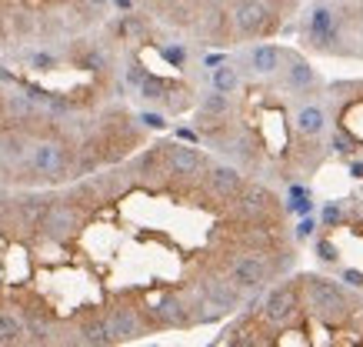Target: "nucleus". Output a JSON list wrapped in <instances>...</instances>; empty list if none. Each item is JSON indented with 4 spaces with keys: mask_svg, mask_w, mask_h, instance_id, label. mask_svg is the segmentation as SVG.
Listing matches in <instances>:
<instances>
[{
    "mask_svg": "<svg viewBox=\"0 0 363 347\" xmlns=\"http://www.w3.org/2000/svg\"><path fill=\"white\" fill-rule=\"evenodd\" d=\"M237 77L200 90L194 134L247 177L297 194L330 164L327 77L300 47L257 40L233 47Z\"/></svg>",
    "mask_w": 363,
    "mask_h": 347,
    "instance_id": "obj_1",
    "label": "nucleus"
},
{
    "mask_svg": "<svg viewBox=\"0 0 363 347\" xmlns=\"http://www.w3.org/2000/svg\"><path fill=\"white\" fill-rule=\"evenodd\" d=\"M360 180H363V177H360Z\"/></svg>",
    "mask_w": 363,
    "mask_h": 347,
    "instance_id": "obj_6",
    "label": "nucleus"
},
{
    "mask_svg": "<svg viewBox=\"0 0 363 347\" xmlns=\"http://www.w3.org/2000/svg\"><path fill=\"white\" fill-rule=\"evenodd\" d=\"M327 123L330 160L350 164L353 177H363V77L327 80Z\"/></svg>",
    "mask_w": 363,
    "mask_h": 347,
    "instance_id": "obj_5",
    "label": "nucleus"
},
{
    "mask_svg": "<svg viewBox=\"0 0 363 347\" xmlns=\"http://www.w3.org/2000/svg\"><path fill=\"white\" fill-rule=\"evenodd\" d=\"M294 34L307 57L363 60V0H303Z\"/></svg>",
    "mask_w": 363,
    "mask_h": 347,
    "instance_id": "obj_4",
    "label": "nucleus"
},
{
    "mask_svg": "<svg viewBox=\"0 0 363 347\" xmlns=\"http://www.w3.org/2000/svg\"><path fill=\"white\" fill-rule=\"evenodd\" d=\"M217 344L230 347H363V287L297 264L253 294Z\"/></svg>",
    "mask_w": 363,
    "mask_h": 347,
    "instance_id": "obj_2",
    "label": "nucleus"
},
{
    "mask_svg": "<svg viewBox=\"0 0 363 347\" xmlns=\"http://www.w3.org/2000/svg\"><path fill=\"white\" fill-rule=\"evenodd\" d=\"M154 23L207 50L280 40L294 31L303 0H130Z\"/></svg>",
    "mask_w": 363,
    "mask_h": 347,
    "instance_id": "obj_3",
    "label": "nucleus"
}]
</instances>
